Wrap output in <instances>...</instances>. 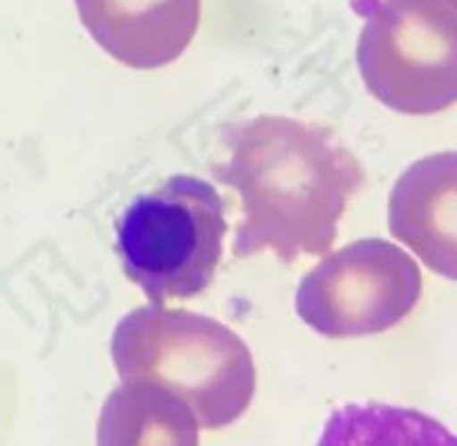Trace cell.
Segmentation results:
<instances>
[{
	"instance_id": "1",
	"label": "cell",
	"mask_w": 457,
	"mask_h": 446,
	"mask_svg": "<svg viewBox=\"0 0 457 446\" xmlns=\"http://www.w3.org/2000/svg\"><path fill=\"white\" fill-rule=\"evenodd\" d=\"M226 161L214 178L241 196L235 254L275 250L284 263L328 252L339 219L366 181L360 159L330 129L286 116H257L223 128Z\"/></svg>"
},
{
	"instance_id": "2",
	"label": "cell",
	"mask_w": 457,
	"mask_h": 446,
	"mask_svg": "<svg viewBox=\"0 0 457 446\" xmlns=\"http://www.w3.org/2000/svg\"><path fill=\"white\" fill-rule=\"evenodd\" d=\"M112 359L123 382L168 392L204 428L239 419L257 388L253 355L239 334L217 319L161 303L137 308L119 321Z\"/></svg>"
},
{
	"instance_id": "3",
	"label": "cell",
	"mask_w": 457,
	"mask_h": 446,
	"mask_svg": "<svg viewBox=\"0 0 457 446\" xmlns=\"http://www.w3.org/2000/svg\"><path fill=\"white\" fill-rule=\"evenodd\" d=\"M226 232V205L212 183L177 174L125 208L116 252L128 279L163 306L212 284Z\"/></svg>"
},
{
	"instance_id": "4",
	"label": "cell",
	"mask_w": 457,
	"mask_h": 446,
	"mask_svg": "<svg viewBox=\"0 0 457 446\" xmlns=\"http://www.w3.org/2000/svg\"><path fill=\"white\" fill-rule=\"evenodd\" d=\"M357 65L369 92L400 114L427 116L457 101V0H378Z\"/></svg>"
},
{
	"instance_id": "5",
	"label": "cell",
	"mask_w": 457,
	"mask_h": 446,
	"mask_svg": "<svg viewBox=\"0 0 457 446\" xmlns=\"http://www.w3.org/2000/svg\"><path fill=\"white\" fill-rule=\"evenodd\" d=\"M422 272L411 254L384 239H360L328 254L302 279L297 315L330 339L378 334L411 315Z\"/></svg>"
},
{
	"instance_id": "6",
	"label": "cell",
	"mask_w": 457,
	"mask_h": 446,
	"mask_svg": "<svg viewBox=\"0 0 457 446\" xmlns=\"http://www.w3.org/2000/svg\"><path fill=\"white\" fill-rule=\"evenodd\" d=\"M80 22L110 56L134 70L177 61L196 34L201 0H74Z\"/></svg>"
},
{
	"instance_id": "7",
	"label": "cell",
	"mask_w": 457,
	"mask_h": 446,
	"mask_svg": "<svg viewBox=\"0 0 457 446\" xmlns=\"http://www.w3.org/2000/svg\"><path fill=\"white\" fill-rule=\"evenodd\" d=\"M388 227L433 272L457 281V150L424 156L397 178Z\"/></svg>"
},
{
	"instance_id": "8",
	"label": "cell",
	"mask_w": 457,
	"mask_h": 446,
	"mask_svg": "<svg viewBox=\"0 0 457 446\" xmlns=\"http://www.w3.org/2000/svg\"><path fill=\"white\" fill-rule=\"evenodd\" d=\"M98 431V442H147V433L154 431L163 433V442L199 440V422L186 404L154 386L129 382L112 392Z\"/></svg>"
}]
</instances>
